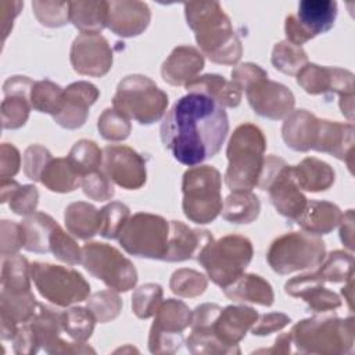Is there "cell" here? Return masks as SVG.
Returning a JSON list of instances; mask_svg holds the SVG:
<instances>
[{"label": "cell", "instance_id": "33", "mask_svg": "<svg viewBox=\"0 0 355 355\" xmlns=\"http://www.w3.org/2000/svg\"><path fill=\"white\" fill-rule=\"evenodd\" d=\"M69 22L80 33L100 35L107 28V1H68Z\"/></svg>", "mask_w": 355, "mask_h": 355}, {"label": "cell", "instance_id": "12", "mask_svg": "<svg viewBox=\"0 0 355 355\" xmlns=\"http://www.w3.org/2000/svg\"><path fill=\"white\" fill-rule=\"evenodd\" d=\"M148 336L151 354H173L183 344V330L191 323L193 312L180 300L168 298L154 315Z\"/></svg>", "mask_w": 355, "mask_h": 355}, {"label": "cell", "instance_id": "21", "mask_svg": "<svg viewBox=\"0 0 355 355\" xmlns=\"http://www.w3.org/2000/svg\"><path fill=\"white\" fill-rule=\"evenodd\" d=\"M150 19V8L143 1H107V28L118 36L133 37L143 33Z\"/></svg>", "mask_w": 355, "mask_h": 355}, {"label": "cell", "instance_id": "36", "mask_svg": "<svg viewBox=\"0 0 355 355\" xmlns=\"http://www.w3.org/2000/svg\"><path fill=\"white\" fill-rule=\"evenodd\" d=\"M40 182L55 193H69L80 186L82 176L75 171L68 158H53L42 173Z\"/></svg>", "mask_w": 355, "mask_h": 355}, {"label": "cell", "instance_id": "10", "mask_svg": "<svg viewBox=\"0 0 355 355\" xmlns=\"http://www.w3.org/2000/svg\"><path fill=\"white\" fill-rule=\"evenodd\" d=\"M82 265L96 279L116 293H126L137 283V270L115 247L92 241L82 247Z\"/></svg>", "mask_w": 355, "mask_h": 355}, {"label": "cell", "instance_id": "62", "mask_svg": "<svg viewBox=\"0 0 355 355\" xmlns=\"http://www.w3.org/2000/svg\"><path fill=\"white\" fill-rule=\"evenodd\" d=\"M340 110L343 115L349 119V122L354 119V94L340 96Z\"/></svg>", "mask_w": 355, "mask_h": 355}, {"label": "cell", "instance_id": "22", "mask_svg": "<svg viewBox=\"0 0 355 355\" xmlns=\"http://www.w3.org/2000/svg\"><path fill=\"white\" fill-rule=\"evenodd\" d=\"M258 312L245 305H229L220 309L216 316L212 331L219 343L229 348H239V343L245 337L247 331L255 324Z\"/></svg>", "mask_w": 355, "mask_h": 355}, {"label": "cell", "instance_id": "34", "mask_svg": "<svg viewBox=\"0 0 355 355\" xmlns=\"http://www.w3.org/2000/svg\"><path fill=\"white\" fill-rule=\"evenodd\" d=\"M25 233L24 248L31 252H50V240L58 223L44 212H35L21 222Z\"/></svg>", "mask_w": 355, "mask_h": 355}, {"label": "cell", "instance_id": "35", "mask_svg": "<svg viewBox=\"0 0 355 355\" xmlns=\"http://www.w3.org/2000/svg\"><path fill=\"white\" fill-rule=\"evenodd\" d=\"M261 211L258 196L251 191H233L222 207V218L230 223L241 225L254 222Z\"/></svg>", "mask_w": 355, "mask_h": 355}, {"label": "cell", "instance_id": "23", "mask_svg": "<svg viewBox=\"0 0 355 355\" xmlns=\"http://www.w3.org/2000/svg\"><path fill=\"white\" fill-rule=\"evenodd\" d=\"M265 190L269 193V200L276 211L290 220L295 222L306 207L308 200L291 176V165H284Z\"/></svg>", "mask_w": 355, "mask_h": 355}, {"label": "cell", "instance_id": "38", "mask_svg": "<svg viewBox=\"0 0 355 355\" xmlns=\"http://www.w3.org/2000/svg\"><path fill=\"white\" fill-rule=\"evenodd\" d=\"M67 158L83 178L87 173L98 171L103 164V150L93 140L82 139L72 146Z\"/></svg>", "mask_w": 355, "mask_h": 355}, {"label": "cell", "instance_id": "42", "mask_svg": "<svg viewBox=\"0 0 355 355\" xmlns=\"http://www.w3.org/2000/svg\"><path fill=\"white\" fill-rule=\"evenodd\" d=\"M270 60L273 67L286 75H297L302 67L308 64L305 50L287 40L275 44Z\"/></svg>", "mask_w": 355, "mask_h": 355}, {"label": "cell", "instance_id": "2", "mask_svg": "<svg viewBox=\"0 0 355 355\" xmlns=\"http://www.w3.org/2000/svg\"><path fill=\"white\" fill-rule=\"evenodd\" d=\"M184 15L198 47L212 62L233 65L241 58V42L219 3H186Z\"/></svg>", "mask_w": 355, "mask_h": 355}, {"label": "cell", "instance_id": "56", "mask_svg": "<svg viewBox=\"0 0 355 355\" xmlns=\"http://www.w3.org/2000/svg\"><path fill=\"white\" fill-rule=\"evenodd\" d=\"M291 319L282 312H272L266 315L258 316L255 324L251 327V333L254 336H269L275 331L284 329Z\"/></svg>", "mask_w": 355, "mask_h": 355}, {"label": "cell", "instance_id": "54", "mask_svg": "<svg viewBox=\"0 0 355 355\" xmlns=\"http://www.w3.org/2000/svg\"><path fill=\"white\" fill-rule=\"evenodd\" d=\"M25 245V233L21 223L12 220H1L0 223V252L1 257L18 254Z\"/></svg>", "mask_w": 355, "mask_h": 355}, {"label": "cell", "instance_id": "39", "mask_svg": "<svg viewBox=\"0 0 355 355\" xmlns=\"http://www.w3.org/2000/svg\"><path fill=\"white\" fill-rule=\"evenodd\" d=\"M62 331H65L73 341L85 343L90 338L94 323L97 322L89 308L73 306L61 313Z\"/></svg>", "mask_w": 355, "mask_h": 355}, {"label": "cell", "instance_id": "40", "mask_svg": "<svg viewBox=\"0 0 355 355\" xmlns=\"http://www.w3.org/2000/svg\"><path fill=\"white\" fill-rule=\"evenodd\" d=\"M62 94L64 89L57 83L49 79L37 80L33 83L31 90V105L39 112L55 116L62 107Z\"/></svg>", "mask_w": 355, "mask_h": 355}, {"label": "cell", "instance_id": "63", "mask_svg": "<svg viewBox=\"0 0 355 355\" xmlns=\"http://www.w3.org/2000/svg\"><path fill=\"white\" fill-rule=\"evenodd\" d=\"M19 186L18 182L12 180V179H1V184H0V193H1V202H7L10 196L12 194V191Z\"/></svg>", "mask_w": 355, "mask_h": 355}, {"label": "cell", "instance_id": "30", "mask_svg": "<svg viewBox=\"0 0 355 355\" xmlns=\"http://www.w3.org/2000/svg\"><path fill=\"white\" fill-rule=\"evenodd\" d=\"M291 176L300 190L311 193L330 189L336 179L333 168L315 157H306L298 165L291 166Z\"/></svg>", "mask_w": 355, "mask_h": 355}, {"label": "cell", "instance_id": "5", "mask_svg": "<svg viewBox=\"0 0 355 355\" xmlns=\"http://www.w3.org/2000/svg\"><path fill=\"white\" fill-rule=\"evenodd\" d=\"M222 178L211 165L191 166L182 179V208L186 218L197 225L211 223L220 214Z\"/></svg>", "mask_w": 355, "mask_h": 355}, {"label": "cell", "instance_id": "57", "mask_svg": "<svg viewBox=\"0 0 355 355\" xmlns=\"http://www.w3.org/2000/svg\"><path fill=\"white\" fill-rule=\"evenodd\" d=\"M266 76L268 72L252 62H244L232 69V82H234L241 90H245L250 85Z\"/></svg>", "mask_w": 355, "mask_h": 355}, {"label": "cell", "instance_id": "31", "mask_svg": "<svg viewBox=\"0 0 355 355\" xmlns=\"http://www.w3.org/2000/svg\"><path fill=\"white\" fill-rule=\"evenodd\" d=\"M229 300L270 306L275 301L272 286L258 275L243 273L227 287L222 288Z\"/></svg>", "mask_w": 355, "mask_h": 355}, {"label": "cell", "instance_id": "37", "mask_svg": "<svg viewBox=\"0 0 355 355\" xmlns=\"http://www.w3.org/2000/svg\"><path fill=\"white\" fill-rule=\"evenodd\" d=\"M31 265L19 254L6 255L1 261V288L15 293L31 291Z\"/></svg>", "mask_w": 355, "mask_h": 355}, {"label": "cell", "instance_id": "4", "mask_svg": "<svg viewBox=\"0 0 355 355\" xmlns=\"http://www.w3.org/2000/svg\"><path fill=\"white\" fill-rule=\"evenodd\" d=\"M291 343L302 354H348L354 347V318L313 316L300 320L290 331Z\"/></svg>", "mask_w": 355, "mask_h": 355}, {"label": "cell", "instance_id": "61", "mask_svg": "<svg viewBox=\"0 0 355 355\" xmlns=\"http://www.w3.org/2000/svg\"><path fill=\"white\" fill-rule=\"evenodd\" d=\"M290 344H293V343H291V334L288 331V333L280 334L276 338L275 345L272 348H269V349H258V351H254V352H257V354H259V352H263V354H290Z\"/></svg>", "mask_w": 355, "mask_h": 355}, {"label": "cell", "instance_id": "15", "mask_svg": "<svg viewBox=\"0 0 355 355\" xmlns=\"http://www.w3.org/2000/svg\"><path fill=\"white\" fill-rule=\"evenodd\" d=\"M103 172L126 190L140 189L147 179L146 159L132 147L111 144L103 148Z\"/></svg>", "mask_w": 355, "mask_h": 355}, {"label": "cell", "instance_id": "17", "mask_svg": "<svg viewBox=\"0 0 355 355\" xmlns=\"http://www.w3.org/2000/svg\"><path fill=\"white\" fill-rule=\"evenodd\" d=\"M69 58L78 73L103 76L112 65V50L104 36L80 33L72 42Z\"/></svg>", "mask_w": 355, "mask_h": 355}, {"label": "cell", "instance_id": "1", "mask_svg": "<svg viewBox=\"0 0 355 355\" xmlns=\"http://www.w3.org/2000/svg\"><path fill=\"white\" fill-rule=\"evenodd\" d=\"M229 133V118L222 105L201 93H187L165 114L159 135L172 157L197 166L216 155Z\"/></svg>", "mask_w": 355, "mask_h": 355}, {"label": "cell", "instance_id": "29", "mask_svg": "<svg viewBox=\"0 0 355 355\" xmlns=\"http://www.w3.org/2000/svg\"><path fill=\"white\" fill-rule=\"evenodd\" d=\"M187 93H201L214 98L219 105L234 108L241 101L243 90L232 80H226L216 73H207L197 76L186 86Z\"/></svg>", "mask_w": 355, "mask_h": 355}, {"label": "cell", "instance_id": "50", "mask_svg": "<svg viewBox=\"0 0 355 355\" xmlns=\"http://www.w3.org/2000/svg\"><path fill=\"white\" fill-rule=\"evenodd\" d=\"M50 252L68 265L82 263V248L62 227L58 225L50 240Z\"/></svg>", "mask_w": 355, "mask_h": 355}, {"label": "cell", "instance_id": "27", "mask_svg": "<svg viewBox=\"0 0 355 355\" xmlns=\"http://www.w3.org/2000/svg\"><path fill=\"white\" fill-rule=\"evenodd\" d=\"M319 130V118L306 110L291 111L282 126V137L294 151L313 150Z\"/></svg>", "mask_w": 355, "mask_h": 355}, {"label": "cell", "instance_id": "45", "mask_svg": "<svg viewBox=\"0 0 355 355\" xmlns=\"http://www.w3.org/2000/svg\"><path fill=\"white\" fill-rule=\"evenodd\" d=\"M162 287L157 283H146L137 287L132 294L133 313L140 319L154 316L162 302Z\"/></svg>", "mask_w": 355, "mask_h": 355}, {"label": "cell", "instance_id": "47", "mask_svg": "<svg viewBox=\"0 0 355 355\" xmlns=\"http://www.w3.org/2000/svg\"><path fill=\"white\" fill-rule=\"evenodd\" d=\"M87 308L100 323H107L115 319L122 309V300L114 290H103L94 293L87 300Z\"/></svg>", "mask_w": 355, "mask_h": 355}, {"label": "cell", "instance_id": "48", "mask_svg": "<svg viewBox=\"0 0 355 355\" xmlns=\"http://www.w3.org/2000/svg\"><path fill=\"white\" fill-rule=\"evenodd\" d=\"M97 129L105 140L122 141L130 135L132 125L130 119H128L125 115L114 108H107L98 116Z\"/></svg>", "mask_w": 355, "mask_h": 355}, {"label": "cell", "instance_id": "13", "mask_svg": "<svg viewBox=\"0 0 355 355\" xmlns=\"http://www.w3.org/2000/svg\"><path fill=\"white\" fill-rule=\"evenodd\" d=\"M337 11V3L333 0L300 1L297 15L286 18V40L301 47L315 36L329 32L334 26Z\"/></svg>", "mask_w": 355, "mask_h": 355}, {"label": "cell", "instance_id": "11", "mask_svg": "<svg viewBox=\"0 0 355 355\" xmlns=\"http://www.w3.org/2000/svg\"><path fill=\"white\" fill-rule=\"evenodd\" d=\"M169 239V222L155 214L137 212L123 226L118 241L135 257L148 259L165 258Z\"/></svg>", "mask_w": 355, "mask_h": 355}, {"label": "cell", "instance_id": "55", "mask_svg": "<svg viewBox=\"0 0 355 355\" xmlns=\"http://www.w3.org/2000/svg\"><path fill=\"white\" fill-rule=\"evenodd\" d=\"M301 298L308 304L309 309L318 313L334 311L341 306L340 297L336 293L324 288L323 286H316L308 290L305 294H302Z\"/></svg>", "mask_w": 355, "mask_h": 355}, {"label": "cell", "instance_id": "43", "mask_svg": "<svg viewBox=\"0 0 355 355\" xmlns=\"http://www.w3.org/2000/svg\"><path fill=\"white\" fill-rule=\"evenodd\" d=\"M31 96L7 94L1 101V125L4 129H18L25 125L31 112Z\"/></svg>", "mask_w": 355, "mask_h": 355}, {"label": "cell", "instance_id": "14", "mask_svg": "<svg viewBox=\"0 0 355 355\" xmlns=\"http://www.w3.org/2000/svg\"><path fill=\"white\" fill-rule=\"evenodd\" d=\"M60 311L39 304L36 313L18 327L14 343L15 354H35L43 348L47 354L60 341L62 320Z\"/></svg>", "mask_w": 355, "mask_h": 355}, {"label": "cell", "instance_id": "46", "mask_svg": "<svg viewBox=\"0 0 355 355\" xmlns=\"http://www.w3.org/2000/svg\"><path fill=\"white\" fill-rule=\"evenodd\" d=\"M130 218V209L119 202L112 201L100 209V234L105 239H118L128 219Z\"/></svg>", "mask_w": 355, "mask_h": 355}, {"label": "cell", "instance_id": "58", "mask_svg": "<svg viewBox=\"0 0 355 355\" xmlns=\"http://www.w3.org/2000/svg\"><path fill=\"white\" fill-rule=\"evenodd\" d=\"M21 166V155L17 147L10 143H3L0 147V178L11 179Z\"/></svg>", "mask_w": 355, "mask_h": 355}, {"label": "cell", "instance_id": "9", "mask_svg": "<svg viewBox=\"0 0 355 355\" xmlns=\"http://www.w3.org/2000/svg\"><path fill=\"white\" fill-rule=\"evenodd\" d=\"M31 277L39 294L57 306L82 302L90 294V284L72 268L36 261L31 263Z\"/></svg>", "mask_w": 355, "mask_h": 355}, {"label": "cell", "instance_id": "41", "mask_svg": "<svg viewBox=\"0 0 355 355\" xmlns=\"http://www.w3.org/2000/svg\"><path fill=\"white\" fill-rule=\"evenodd\" d=\"M316 273L323 282L341 283L354 276V257L351 252L331 251L324 255V259L316 269Z\"/></svg>", "mask_w": 355, "mask_h": 355}, {"label": "cell", "instance_id": "44", "mask_svg": "<svg viewBox=\"0 0 355 355\" xmlns=\"http://www.w3.org/2000/svg\"><path fill=\"white\" fill-rule=\"evenodd\" d=\"M207 286L208 282L202 273L187 268L175 270L169 280L171 291L179 297H198L205 291Z\"/></svg>", "mask_w": 355, "mask_h": 355}, {"label": "cell", "instance_id": "51", "mask_svg": "<svg viewBox=\"0 0 355 355\" xmlns=\"http://www.w3.org/2000/svg\"><path fill=\"white\" fill-rule=\"evenodd\" d=\"M51 159L53 157L46 147L40 144L29 146L22 157V166L28 179L33 182H40L42 173Z\"/></svg>", "mask_w": 355, "mask_h": 355}, {"label": "cell", "instance_id": "16", "mask_svg": "<svg viewBox=\"0 0 355 355\" xmlns=\"http://www.w3.org/2000/svg\"><path fill=\"white\" fill-rule=\"evenodd\" d=\"M250 107L255 114L268 119L286 118L294 108L293 92L282 83L262 78L245 89Z\"/></svg>", "mask_w": 355, "mask_h": 355}, {"label": "cell", "instance_id": "3", "mask_svg": "<svg viewBox=\"0 0 355 355\" xmlns=\"http://www.w3.org/2000/svg\"><path fill=\"white\" fill-rule=\"evenodd\" d=\"M266 139L254 123L239 125L227 143V169L225 183L232 191H251L259 179L265 159Z\"/></svg>", "mask_w": 355, "mask_h": 355}, {"label": "cell", "instance_id": "26", "mask_svg": "<svg viewBox=\"0 0 355 355\" xmlns=\"http://www.w3.org/2000/svg\"><path fill=\"white\" fill-rule=\"evenodd\" d=\"M204 68L202 53L193 46H178L161 67L162 79L172 86H186Z\"/></svg>", "mask_w": 355, "mask_h": 355}, {"label": "cell", "instance_id": "24", "mask_svg": "<svg viewBox=\"0 0 355 355\" xmlns=\"http://www.w3.org/2000/svg\"><path fill=\"white\" fill-rule=\"evenodd\" d=\"M313 150L327 153L340 161L347 162L352 172L354 157V126L337 121L319 119V130Z\"/></svg>", "mask_w": 355, "mask_h": 355}, {"label": "cell", "instance_id": "19", "mask_svg": "<svg viewBox=\"0 0 355 355\" xmlns=\"http://www.w3.org/2000/svg\"><path fill=\"white\" fill-rule=\"evenodd\" d=\"M218 304H201L193 311L191 333L186 340V347L191 354H240V349L229 348L214 336L212 326L220 312Z\"/></svg>", "mask_w": 355, "mask_h": 355}, {"label": "cell", "instance_id": "8", "mask_svg": "<svg viewBox=\"0 0 355 355\" xmlns=\"http://www.w3.org/2000/svg\"><path fill=\"white\" fill-rule=\"evenodd\" d=\"M324 255L326 245L319 236L306 232H290L272 241L266 259L273 272L290 275L318 268Z\"/></svg>", "mask_w": 355, "mask_h": 355}, {"label": "cell", "instance_id": "6", "mask_svg": "<svg viewBox=\"0 0 355 355\" xmlns=\"http://www.w3.org/2000/svg\"><path fill=\"white\" fill-rule=\"evenodd\" d=\"M251 241L240 234H227L208 241L196 257L208 277L220 288L237 280L252 259Z\"/></svg>", "mask_w": 355, "mask_h": 355}, {"label": "cell", "instance_id": "53", "mask_svg": "<svg viewBox=\"0 0 355 355\" xmlns=\"http://www.w3.org/2000/svg\"><path fill=\"white\" fill-rule=\"evenodd\" d=\"M39 202V191L32 184L18 186L8 198L10 208L14 214L21 216H29L36 212Z\"/></svg>", "mask_w": 355, "mask_h": 355}, {"label": "cell", "instance_id": "59", "mask_svg": "<svg viewBox=\"0 0 355 355\" xmlns=\"http://www.w3.org/2000/svg\"><path fill=\"white\" fill-rule=\"evenodd\" d=\"M24 7L22 1H0V17H1V32H3V42L8 36L10 31L12 29V22L15 17L19 14L21 8Z\"/></svg>", "mask_w": 355, "mask_h": 355}, {"label": "cell", "instance_id": "20", "mask_svg": "<svg viewBox=\"0 0 355 355\" xmlns=\"http://www.w3.org/2000/svg\"><path fill=\"white\" fill-rule=\"evenodd\" d=\"M98 89L86 80L71 83L64 89L62 107L60 112L53 116L54 121L65 129H78L85 125L89 116V108L98 98Z\"/></svg>", "mask_w": 355, "mask_h": 355}, {"label": "cell", "instance_id": "25", "mask_svg": "<svg viewBox=\"0 0 355 355\" xmlns=\"http://www.w3.org/2000/svg\"><path fill=\"white\" fill-rule=\"evenodd\" d=\"M214 237L208 230L191 229L180 220L169 222L168 248L164 261L182 262L198 255L201 248Z\"/></svg>", "mask_w": 355, "mask_h": 355}, {"label": "cell", "instance_id": "32", "mask_svg": "<svg viewBox=\"0 0 355 355\" xmlns=\"http://www.w3.org/2000/svg\"><path fill=\"white\" fill-rule=\"evenodd\" d=\"M64 220L67 230L80 240L92 239L100 233V211L89 202L76 201L69 204L65 208Z\"/></svg>", "mask_w": 355, "mask_h": 355}, {"label": "cell", "instance_id": "28", "mask_svg": "<svg viewBox=\"0 0 355 355\" xmlns=\"http://www.w3.org/2000/svg\"><path fill=\"white\" fill-rule=\"evenodd\" d=\"M341 216L343 212L336 204L323 200H311L295 222L304 232L320 236L336 229Z\"/></svg>", "mask_w": 355, "mask_h": 355}, {"label": "cell", "instance_id": "18", "mask_svg": "<svg viewBox=\"0 0 355 355\" xmlns=\"http://www.w3.org/2000/svg\"><path fill=\"white\" fill-rule=\"evenodd\" d=\"M297 83L308 94H354V73L337 67L308 62L297 73Z\"/></svg>", "mask_w": 355, "mask_h": 355}, {"label": "cell", "instance_id": "52", "mask_svg": "<svg viewBox=\"0 0 355 355\" xmlns=\"http://www.w3.org/2000/svg\"><path fill=\"white\" fill-rule=\"evenodd\" d=\"M80 187L83 189V193L94 201H107L111 200L115 194L112 182L103 171L85 175L82 178Z\"/></svg>", "mask_w": 355, "mask_h": 355}, {"label": "cell", "instance_id": "7", "mask_svg": "<svg viewBox=\"0 0 355 355\" xmlns=\"http://www.w3.org/2000/svg\"><path fill=\"white\" fill-rule=\"evenodd\" d=\"M168 96L144 75H128L116 86L112 108L140 125L159 121L166 111Z\"/></svg>", "mask_w": 355, "mask_h": 355}, {"label": "cell", "instance_id": "49", "mask_svg": "<svg viewBox=\"0 0 355 355\" xmlns=\"http://www.w3.org/2000/svg\"><path fill=\"white\" fill-rule=\"evenodd\" d=\"M32 10L37 21L49 28H60L69 21L68 1H32Z\"/></svg>", "mask_w": 355, "mask_h": 355}, {"label": "cell", "instance_id": "64", "mask_svg": "<svg viewBox=\"0 0 355 355\" xmlns=\"http://www.w3.org/2000/svg\"><path fill=\"white\" fill-rule=\"evenodd\" d=\"M352 277L351 276L349 279H347L344 283L345 286L341 288V294L344 295V300H347V304H348V308L349 311H352V298H354V282H352Z\"/></svg>", "mask_w": 355, "mask_h": 355}, {"label": "cell", "instance_id": "60", "mask_svg": "<svg viewBox=\"0 0 355 355\" xmlns=\"http://www.w3.org/2000/svg\"><path fill=\"white\" fill-rule=\"evenodd\" d=\"M340 239L343 244L352 251L354 250V211L348 209L340 220Z\"/></svg>", "mask_w": 355, "mask_h": 355}]
</instances>
